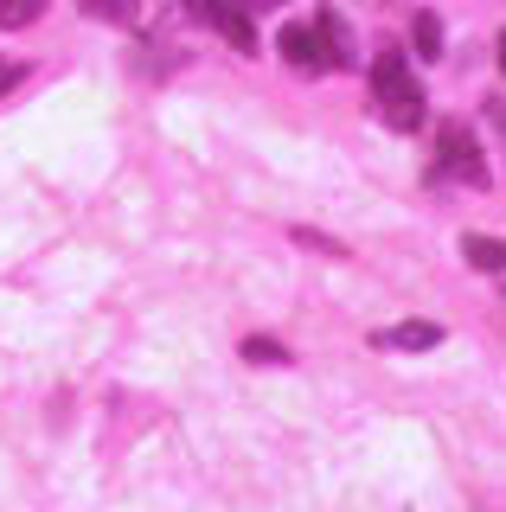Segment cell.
<instances>
[{"label":"cell","mask_w":506,"mask_h":512,"mask_svg":"<svg viewBox=\"0 0 506 512\" xmlns=\"http://www.w3.org/2000/svg\"><path fill=\"white\" fill-rule=\"evenodd\" d=\"M263 7H276V0H263Z\"/></svg>","instance_id":"cell-12"},{"label":"cell","mask_w":506,"mask_h":512,"mask_svg":"<svg viewBox=\"0 0 506 512\" xmlns=\"http://www.w3.org/2000/svg\"><path fill=\"white\" fill-rule=\"evenodd\" d=\"M276 45H282V58H289L295 71H340V64H346V26L334 20V13L282 26Z\"/></svg>","instance_id":"cell-2"},{"label":"cell","mask_w":506,"mask_h":512,"mask_svg":"<svg viewBox=\"0 0 506 512\" xmlns=\"http://www.w3.org/2000/svg\"><path fill=\"white\" fill-rule=\"evenodd\" d=\"M462 256L481 276H500V237H462Z\"/></svg>","instance_id":"cell-7"},{"label":"cell","mask_w":506,"mask_h":512,"mask_svg":"<svg viewBox=\"0 0 506 512\" xmlns=\"http://www.w3.org/2000/svg\"><path fill=\"white\" fill-rule=\"evenodd\" d=\"M45 13V0H0V26H33Z\"/></svg>","instance_id":"cell-8"},{"label":"cell","mask_w":506,"mask_h":512,"mask_svg":"<svg viewBox=\"0 0 506 512\" xmlns=\"http://www.w3.org/2000/svg\"><path fill=\"white\" fill-rule=\"evenodd\" d=\"M193 20L212 26L231 52H257V26L244 20V7H237V0H193Z\"/></svg>","instance_id":"cell-4"},{"label":"cell","mask_w":506,"mask_h":512,"mask_svg":"<svg viewBox=\"0 0 506 512\" xmlns=\"http://www.w3.org/2000/svg\"><path fill=\"white\" fill-rule=\"evenodd\" d=\"M417 45H423V58H436V45H442V26L430 20V13L417 20Z\"/></svg>","instance_id":"cell-9"},{"label":"cell","mask_w":506,"mask_h":512,"mask_svg":"<svg viewBox=\"0 0 506 512\" xmlns=\"http://www.w3.org/2000/svg\"><path fill=\"white\" fill-rule=\"evenodd\" d=\"M436 340H442L436 320H404V327L385 333V346H404V352H423V346H436Z\"/></svg>","instance_id":"cell-5"},{"label":"cell","mask_w":506,"mask_h":512,"mask_svg":"<svg viewBox=\"0 0 506 512\" xmlns=\"http://www.w3.org/2000/svg\"><path fill=\"white\" fill-rule=\"evenodd\" d=\"M436 173L442 180H462V186H487V160H481V141H474L468 122L436 128Z\"/></svg>","instance_id":"cell-3"},{"label":"cell","mask_w":506,"mask_h":512,"mask_svg":"<svg viewBox=\"0 0 506 512\" xmlns=\"http://www.w3.org/2000/svg\"><path fill=\"white\" fill-rule=\"evenodd\" d=\"M13 77H20V71H13V64L0 58V90H13Z\"/></svg>","instance_id":"cell-11"},{"label":"cell","mask_w":506,"mask_h":512,"mask_svg":"<svg viewBox=\"0 0 506 512\" xmlns=\"http://www.w3.org/2000/svg\"><path fill=\"white\" fill-rule=\"evenodd\" d=\"M244 352H250V359H257V365H282V359H289V352H282L276 340H250Z\"/></svg>","instance_id":"cell-10"},{"label":"cell","mask_w":506,"mask_h":512,"mask_svg":"<svg viewBox=\"0 0 506 512\" xmlns=\"http://www.w3.org/2000/svg\"><path fill=\"white\" fill-rule=\"evenodd\" d=\"M77 7H84L90 20H103V26H135L141 0H77Z\"/></svg>","instance_id":"cell-6"},{"label":"cell","mask_w":506,"mask_h":512,"mask_svg":"<svg viewBox=\"0 0 506 512\" xmlns=\"http://www.w3.org/2000/svg\"><path fill=\"white\" fill-rule=\"evenodd\" d=\"M372 109L385 116V128H423V84L410 77V58L404 52H378L372 58Z\"/></svg>","instance_id":"cell-1"}]
</instances>
